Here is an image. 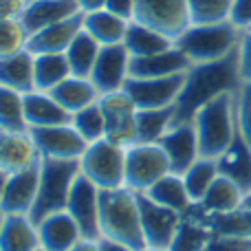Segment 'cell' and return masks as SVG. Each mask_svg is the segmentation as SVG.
<instances>
[{
    "label": "cell",
    "instance_id": "54",
    "mask_svg": "<svg viewBox=\"0 0 251 251\" xmlns=\"http://www.w3.org/2000/svg\"><path fill=\"white\" fill-rule=\"evenodd\" d=\"M249 31H251V29H249Z\"/></svg>",
    "mask_w": 251,
    "mask_h": 251
},
{
    "label": "cell",
    "instance_id": "46",
    "mask_svg": "<svg viewBox=\"0 0 251 251\" xmlns=\"http://www.w3.org/2000/svg\"><path fill=\"white\" fill-rule=\"evenodd\" d=\"M77 4L84 13H91V11H100V9H104L106 0H77Z\"/></svg>",
    "mask_w": 251,
    "mask_h": 251
},
{
    "label": "cell",
    "instance_id": "51",
    "mask_svg": "<svg viewBox=\"0 0 251 251\" xmlns=\"http://www.w3.org/2000/svg\"><path fill=\"white\" fill-rule=\"evenodd\" d=\"M141 251H165V249H154V247H143Z\"/></svg>",
    "mask_w": 251,
    "mask_h": 251
},
{
    "label": "cell",
    "instance_id": "36",
    "mask_svg": "<svg viewBox=\"0 0 251 251\" xmlns=\"http://www.w3.org/2000/svg\"><path fill=\"white\" fill-rule=\"evenodd\" d=\"M0 130L2 132H26L25 95L7 86H0Z\"/></svg>",
    "mask_w": 251,
    "mask_h": 251
},
{
    "label": "cell",
    "instance_id": "33",
    "mask_svg": "<svg viewBox=\"0 0 251 251\" xmlns=\"http://www.w3.org/2000/svg\"><path fill=\"white\" fill-rule=\"evenodd\" d=\"M209 238H212V231L201 218L183 214L181 225H178L168 251H205Z\"/></svg>",
    "mask_w": 251,
    "mask_h": 251
},
{
    "label": "cell",
    "instance_id": "1",
    "mask_svg": "<svg viewBox=\"0 0 251 251\" xmlns=\"http://www.w3.org/2000/svg\"><path fill=\"white\" fill-rule=\"evenodd\" d=\"M238 51V49H236ZM240 73H238V55L231 53L229 57L207 64H192L185 75L183 91L176 100V115L174 124L192 122L199 108H203L207 101L216 100L223 93H234L240 88Z\"/></svg>",
    "mask_w": 251,
    "mask_h": 251
},
{
    "label": "cell",
    "instance_id": "38",
    "mask_svg": "<svg viewBox=\"0 0 251 251\" xmlns=\"http://www.w3.org/2000/svg\"><path fill=\"white\" fill-rule=\"evenodd\" d=\"M234 0H187L192 25H212L229 20Z\"/></svg>",
    "mask_w": 251,
    "mask_h": 251
},
{
    "label": "cell",
    "instance_id": "49",
    "mask_svg": "<svg viewBox=\"0 0 251 251\" xmlns=\"http://www.w3.org/2000/svg\"><path fill=\"white\" fill-rule=\"evenodd\" d=\"M4 183H7V174L0 172V203H2V192H4Z\"/></svg>",
    "mask_w": 251,
    "mask_h": 251
},
{
    "label": "cell",
    "instance_id": "43",
    "mask_svg": "<svg viewBox=\"0 0 251 251\" xmlns=\"http://www.w3.org/2000/svg\"><path fill=\"white\" fill-rule=\"evenodd\" d=\"M229 22L240 31L251 29V0H234L229 11Z\"/></svg>",
    "mask_w": 251,
    "mask_h": 251
},
{
    "label": "cell",
    "instance_id": "9",
    "mask_svg": "<svg viewBox=\"0 0 251 251\" xmlns=\"http://www.w3.org/2000/svg\"><path fill=\"white\" fill-rule=\"evenodd\" d=\"M187 73L170 77H128L124 91L134 101L137 110H161L176 106Z\"/></svg>",
    "mask_w": 251,
    "mask_h": 251
},
{
    "label": "cell",
    "instance_id": "22",
    "mask_svg": "<svg viewBox=\"0 0 251 251\" xmlns=\"http://www.w3.org/2000/svg\"><path fill=\"white\" fill-rule=\"evenodd\" d=\"M25 117L29 128H49L73 122V115L66 113L49 93L33 91L25 95Z\"/></svg>",
    "mask_w": 251,
    "mask_h": 251
},
{
    "label": "cell",
    "instance_id": "48",
    "mask_svg": "<svg viewBox=\"0 0 251 251\" xmlns=\"http://www.w3.org/2000/svg\"><path fill=\"white\" fill-rule=\"evenodd\" d=\"M71 251H101V249H100V240H79Z\"/></svg>",
    "mask_w": 251,
    "mask_h": 251
},
{
    "label": "cell",
    "instance_id": "26",
    "mask_svg": "<svg viewBox=\"0 0 251 251\" xmlns=\"http://www.w3.org/2000/svg\"><path fill=\"white\" fill-rule=\"evenodd\" d=\"M38 249H40L38 227L29 216H4L2 227H0V251H38Z\"/></svg>",
    "mask_w": 251,
    "mask_h": 251
},
{
    "label": "cell",
    "instance_id": "44",
    "mask_svg": "<svg viewBox=\"0 0 251 251\" xmlns=\"http://www.w3.org/2000/svg\"><path fill=\"white\" fill-rule=\"evenodd\" d=\"M29 0H0V20H20Z\"/></svg>",
    "mask_w": 251,
    "mask_h": 251
},
{
    "label": "cell",
    "instance_id": "50",
    "mask_svg": "<svg viewBox=\"0 0 251 251\" xmlns=\"http://www.w3.org/2000/svg\"><path fill=\"white\" fill-rule=\"evenodd\" d=\"M243 205H245V207H247V209H251V192H249V194H245Z\"/></svg>",
    "mask_w": 251,
    "mask_h": 251
},
{
    "label": "cell",
    "instance_id": "20",
    "mask_svg": "<svg viewBox=\"0 0 251 251\" xmlns=\"http://www.w3.org/2000/svg\"><path fill=\"white\" fill-rule=\"evenodd\" d=\"M190 69L192 62L176 47H170L148 57H130V77H170L187 73Z\"/></svg>",
    "mask_w": 251,
    "mask_h": 251
},
{
    "label": "cell",
    "instance_id": "45",
    "mask_svg": "<svg viewBox=\"0 0 251 251\" xmlns=\"http://www.w3.org/2000/svg\"><path fill=\"white\" fill-rule=\"evenodd\" d=\"M134 2L137 0H106V7L110 13H115V16L124 18V20L132 22L134 18Z\"/></svg>",
    "mask_w": 251,
    "mask_h": 251
},
{
    "label": "cell",
    "instance_id": "29",
    "mask_svg": "<svg viewBox=\"0 0 251 251\" xmlns=\"http://www.w3.org/2000/svg\"><path fill=\"white\" fill-rule=\"evenodd\" d=\"M124 47L128 49L130 57H148L174 47V42L170 38H165V35H161L159 31L132 20L128 25V29H126Z\"/></svg>",
    "mask_w": 251,
    "mask_h": 251
},
{
    "label": "cell",
    "instance_id": "4",
    "mask_svg": "<svg viewBox=\"0 0 251 251\" xmlns=\"http://www.w3.org/2000/svg\"><path fill=\"white\" fill-rule=\"evenodd\" d=\"M243 31L229 20L212 22V25H190L176 40L174 47L185 53L192 64L218 62L236 53Z\"/></svg>",
    "mask_w": 251,
    "mask_h": 251
},
{
    "label": "cell",
    "instance_id": "24",
    "mask_svg": "<svg viewBox=\"0 0 251 251\" xmlns=\"http://www.w3.org/2000/svg\"><path fill=\"white\" fill-rule=\"evenodd\" d=\"M185 214H192V216L201 218L212 234L245 236V238H251V209H247L245 205H240L238 209H231V212H225V214H205L203 209L194 203Z\"/></svg>",
    "mask_w": 251,
    "mask_h": 251
},
{
    "label": "cell",
    "instance_id": "27",
    "mask_svg": "<svg viewBox=\"0 0 251 251\" xmlns=\"http://www.w3.org/2000/svg\"><path fill=\"white\" fill-rule=\"evenodd\" d=\"M130 22L124 18L110 13L108 9H100V11L84 13V31L97 40L101 47L108 44H122L126 38V29Z\"/></svg>",
    "mask_w": 251,
    "mask_h": 251
},
{
    "label": "cell",
    "instance_id": "7",
    "mask_svg": "<svg viewBox=\"0 0 251 251\" xmlns=\"http://www.w3.org/2000/svg\"><path fill=\"white\" fill-rule=\"evenodd\" d=\"M165 174H170V161L159 143H134L126 148V187L148 192Z\"/></svg>",
    "mask_w": 251,
    "mask_h": 251
},
{
    "label": "cell",
    "instance_id": "30",
    "mask_svg": "<svg viewBox=\"0 0 251 251\" xmlns=\"http://www.w3.org/2000/svg\"><path fill=\"white\" fill-rule=\"evenodd\" d=\"M243 201H245V192L234 181L218 174L216 181L207 190V194L203 196V201L196 205L205 214H225V212H231V209H238L243 205Z\"/></svg>",
    "mask_w": 251,
    "mask_h": 251
},
{
    "label": "cell",
    "instance_id": "35",
    "mask_svg": "<svg viewBox=\"0 0 251 251\" xmlns=\"http://www.w3.org/2000/svg\"><path fill=\"white\" fill-rule=\"evenodd\" d=\"M183 176V183H185V190L190 194L192 203H201L203 196L207 194V190L212 187V183L216 181L218 176V163L216 159H207V156H201Z\"/></svg>",
    "mask_w": 251,
    "mask_h": 251
},
{
    "label": "cell",
    "instance_id": "13",
    "mask_svg": "<svg viewBox=\"0 0 251 251\" xmlns=\"http://www.w3.org/2000/svg\"><path fill=\"white\" fill-rule=\"evenodd\" d=\"M128 77H130V53L124 47V42L101 47L95 66H93V73L88 77L100 91V97L115 91H122L124 84L128 82Z\"/></svg>",
    "mask_w": 251,
    "mask_h": 251
},
{
    "label": "cell",
    "instance_id": "2",
    "mask_svg": "<svg viewBox=\"0 0 251 251\" xmlns=\"http://www.w3.org/2000/svg\"><path fill=\"white\" fill-rule=\"evenodd\" d=\"M100 231L101 238L122 243L132 251L146 247L137 192L126 185L115 190H100Z\"/></svg>",
    "mask_w": 251,
    "mask_h": 251
},
{
    "label": "cell",
    "instance_id": "18",
    "mask_svg": "<svg viewBox=\"0 0 251 251\" xmlns=\"http://www.w3.org/2000/svg\"><path fill=\"white\" fill-rule=\"evenodd\" d=\"M35 227L40 236V247L44 251H71L79 240H84L77 223L66 209L42 218Z\"/></svg>",
    "mask_w": 251,
    "mask_h": 251
},
{
    "label": "cell",
    "instance_id": "15",
    "mask_svg": "<svg viewBox=\"0 0 251 251\" xmlns=\"http://www.w3.org/2000/svg\"><path fill=\"white\" fill-rule=\"evenodd\" d=\"M159 146L163 148L170 161V172L174 174H185L201 159L199 137H196V128L192 122L172 124V128L161 137Z\"/></svg>",
    "mask_w": 251,
    "mask_h": 251
},
{
    "label": "cell",
    "instance_id": "8",
    "mask_svg": "<svg viewBox=\"0 0 251 251\" xmlns=\"http://www.w3.org/2000/svg\"><path fill=\"white\" fill-rule=\"evenodd\" d=\"M132 20L159 31L172 42L192 25L187 0H137Z\"/></svg>",
    "mask_w": 251,
    "mask_h": 251
},
{
    "label": "cell",
    "instance_id": "31",
    "mask_svg": "<svg viewBox=\"0 0 251 251\" xmlns=\"http://www.w3.org/2000/svg\"><path fill=\"white\" fill-rule=\"evenodd\" d=\"M33 75H35V91L51 93L57 84H62L71 75L66 53H42V55H35Z\"/></svg>",
    "mask_w": 251,
    "mask_h": 251
},
{
    "label": "cell",
    "instance_id": "53",
    "mask_svg": "<svg viewBox=\"0 0 251 251\" xmlns=\"http://www.w3.org/2000/svg\"><path fill=\"white\" fill-rule=\"evenodd\" d=\"M38 251H44V249H42V247H40V249H38Z\"/></svg>",
    "mask_w": 251,
    "mask_h": 251
},
{
    "label": "cell",
    "instance_id": "12",
    "mask_svg": "<svg viewBox=\"0 0 251 251\" xmlns=\"http://www.w3.org/2000/svg\"><path fill=\"white\" fill-rule=\"evenodd\" d=\"M66 212L73 216L77 223L79 231H82L84 240H100V187L86 178L82 172L75 178L73 190H71L69 203H66Z\"/></svg>",
    "mask_w": 251,
    "mask_h": 251
},
{
    "label": "cell",
    "instance_id": "17",
    "mask_svg": "<svg viewBox=\"0 0 251 251\" xmlns=\"http://www.w3.org/2000/svg\"><path fill=\"white\" fill-rule=\"evenodd\" d=\"M42 156L26 132H2L0 130V172L13 174L40 163Z\"/></svg>",
    "mask_w": 251,
    "mask_h": 251
},
{
    "label": "cell",
    "instance_id": "41",
    "mask_svg": "<svg viewBox=\"0 0 251 251\" xmlns=\"http://www.w3.org/2000/svg\"><path fill=\"white\" fill-rule=\"evenodd\" d=\"M205 251H251V238H245V236L212 234Z\"/></svg>",
    "mask_w": 251,
    "mask_h": 251
},
{
    "label": "cell",
    "instance_id": "39",
    "mask_svg": "<svg viewBox=\"0 0 251 251\" xmlns=\"http://www.w3.org/2000/svg\"><path fill=\"white\" fill-rule=\"evenodd\" d=\"M26 42L29 33L20 20H0V60L25 51Z\"/></svg>",
    "mask_w": 251,
    "mask_h": 251
},
{
    "label": "cell",
    "instance_id": "10",
    "mask_svg": "<svg viewBox=\"0 0 251 251\" xmlns=\"http://www.w3.org/2000/svg\"><path fill=\"white\" fill-rule=\"evenodd\" d=\"M33 143L42 159L55 161H79L86 152L88 143L73 128V124L64 126H49V128H29Z\"/></svg>",
    "mask_w": 251,
    "mask_h": 251
},
{
    "label": "cell",
    "instance_id": "21",
    "mask_svg": "<svg viewBox=\"0 0 251 251\" xmlns=\"http://www.w3.org/2000/svg\"><path fill=\"white\" fill-rule=\"evenodd\" d=\"M216 163H218V174L221 176H227L245 194H249L251 192V146L240 137V132L236 134L231 146L216 159Z\"/></svg>",
    "mask_w": 251,
    "mask_h": 251
},
{
    "label": "cell",
    "instance_id": "40",
    "mask_svg": "<svg viewBox=\"0 0 251 251\" xmlns=\"http://www.w3.org/2000/svg\"><path fill=\"white\" fill-rule=\"evenodd\" d=\"M236 126L240 137L251 146V84H240L236 91Z\"/></svg>",
    "mask_w": 251,
    "mask_h": 251
},
{
    "label": "cell",
    "instance_id": "25",
    "mask_svg": "<svg viewBox=\"0 0 251 251\" xmlns=\"http://www.w3.org/2000/svg\"><path fill=\"white\" fill-rule=\"evenodd\" d=\"M35 55L25 51L0 60V86H7L16 93H33L35 91V75H33Z\"/></svg>",
    "mask_w": 251,
    "mask_h": 251
},
{
    "label": "cell",
    "instance_id": "34",
    "mask_svg": "<svg viewBox=\"0 0 251 251\" xmlns=\"http://www.w3.org/2000/svg\"><path fill=\"white\" fill-rule=\"evenodd\" d=\"M176 110H137V143H159L161 137L172 128Z\"/></svg>",
    "mask_w": 251,
    "mask_h": 251
},
{
    "label": "cell",
    "instance_id": "37",
    "mask_svg": "<svg viewBox=\"0 0 251 251\" xmlns=\"http://www.w3.org/2000/svg\"><path fill=\"white\" fill-rule=\"evenodd\" d=\"M73 128L84 137L86 143H95L106 137V117L100 108V101L93 106H86L84 110L73 115Z\"/></svg>",
    "mask_w": 251,
    "mask_h": 251
},
{
    "label": "cell",
    "instance_id": "16",
    "mask_svg": "<svg viewBox=\"0 0 251 251\" xmlns=\"http://www.w3.org/2000/svg\"><path fill=\"white\" fill-rule=\"evenodd\" d=\"M84 29V11L75 13V16L66 18L62 22L47 26V29L38 31V33L29 35L26 42V51L33 55H42V53H66L77 33Z\"/></svg>",
    "mask_w": 251,
    "mask_h": 251
},
{
    "label": "cell",
    "instance_id": "28",
    "mask_svg": "<svg viewBox=\"0 0 251 251\" xmlns=\"http://www.w3.org/2000/svg\"><path fill=\"white\" fill-rule=\"evenodd\" d=\"M150 201H154L156 205H163L168 209H174L178 214H185L187 209L192 207V199L185 190V183H183V176L181 174H165L163 178L154 183L148 192H143Z\"/></svg>",
    "mask_w": 251,
    "mask_h": 251
},
{
    "label": "cell",
    "instance_id": "3",
    "mask_svg": "<svg viewBox=\"0 0 251 251\" xmlns=\"http://www.w3.org/2000/svg\"><path fill=\"white\" fill-rule=\"evenodd\" d=\"M199 137L201 156L218 159L238 134L236 126V91L223 93L216 100L207 101L192 119Z\"/></svg>",
    "mask_w": 251,
    "mask_h": 251
},
{
    "label": "cell",
    "instance_id": "52",
    "mask_svg": "<svg viewBox=\"0 0 251 251\" xmlns=\"http://www.w3.org/2000/svg\"><path fill=\"white\" fill-rule=\"evenodd\" d=\"M2 221H4V216H2V214H0V227H2Z\"/></svg>",
    "mask_w": 251,
    "mask_h": 251
},
{
    "label": "cell",
    "instance_id": "6",
    "mask_svg": "<svg viewBox=\"0 0 251 251\" xmlns=\"http://www.w3.org/2000/svg\"><path fill=\"white\" fill-rule=\"evenodd\" d=\"M79 170L100 190H115L126 185V148L115 146L108 139L88 143L79 159Z\"/></svg>",
    "mask_w": 251,
    "mask_h": 251
},
{
    "label": "cell",
    "instance_id": "42",
    "mask_svg": "<svg viewBox=\"0 0 251 251\" xmlns=\"http://www.w3.org/2000/svg\"><path fill=\"white\" fill-rule=\"evenodd\" d=\"M236 55H238L240 82H243V84H251V31H243Z\"/></svg>",
    "mask_w": 251,
    "mask_h": 251
},
{
    "label": "cell",
    "instance_id": "19",
    "mask_svg": "<svg viewBox=\"0 0 251 251\" xmlns=\"http://www.w3.org/2000/svg\"><path fill=\"white\" fill-rule=\"evenodd\" d=\"M79 11L82 9H79L77 0H29L20 22L25 25L26 33L33 35Z\"/></svg>",
    "mask_w": 251,
    "mask_h": 251
},
{
    "label": "cell",
    "instance_id": "14",
    "mask_svg": "<svg viewBox=\"0 0 251 251\" xmlns=\"http://www.w3.org/2000/svg\"><path fill=\"white\" fill-rule=\"evenodd\" d=\"M38 185L40 163L20 170V172L7 174L0 214H4V216H29L35 205V199H38Z\"/></svg>",
    "mask_w": 251,
    "mask_h": 251
},
{
    "label": "cell",
    "instance_id": "11",
    "mask_svg": "<svg viewBox=\"0 0 251 251\" xmlns=\"http://www.w3.org/2000/svg\"><path fill=\"white\" fill-rule=\"evenodd\" d=\"M137 201H139V218H141V231L146 247L168 251L178 225H181L183 214L163 207V205H156L143 192H137Z\"/></svg>",
    "mask_w": 251,
    "mask_h": 251
},
{
    "label": "cell",
    "instance_id": "47",
    "mask_svg": "<svg viewBox=\"0 0 251 251\" xmlns=\"http://www.w3.org/2000/svg\"><path fill=\"white\" fill-rule=\"evenodd\" d=\"M100 249L101 251H132L130 247H126V245L115 243V240H108V238H100Z\"/></svg>",
    "mask_w": 251,
    "mask_h": 251
},
{
    "label": "cell",
    "instance_id": "23",
    "mask_svg": "<svg viewBox=\"0 0 251 251\" xmlns=\"http://www.w3.org/2000/svg\"><path fill=\"white\" fill-rule=\"evenodd\" d=\"M49 95L71 115L79 113V110H84L86 106H93L100 101V91L95 88V84L88 77H75V75H69V77L62 84H57Z\"/></svg>",
    "mask_w": 251,
    "mask_h": 251
},
{
    "label": "cell",
    "instance_id": "32",
    "mask_svg": "<svg viewBox=\"0 0 251 251\" xmlns=\"http://www.w3.org/2000/svg\"><path fill=\"white\" fill-rule=\"evenodd\" d=\"M100 51H101V44L93 35H88L84 29L79 31L77 38L66 49V60H69V66H71V75H75V77H91Z\"/></svg>",
    "mask_w": 251,
    "mask_h": 251
},
{
    "label": "cell",
    "instance_id": "5",
    "mask_svg": "<svg viewBox=\"0 0 251 251\" xmlns=\"http://www.w3.org/2000/svg\"><path fill=\"white\" fill-rule=\"evenodd\" d=\"M79 172H82L79 161H55V159L40 161L38 199H35V205L29 214V218L35 225L42 218L51 216V214L64 212L71 190H73V183L79 176Z\"/></svg>",
    "mask_w": 251,
    "mask_h": 251
}]
</instances>
